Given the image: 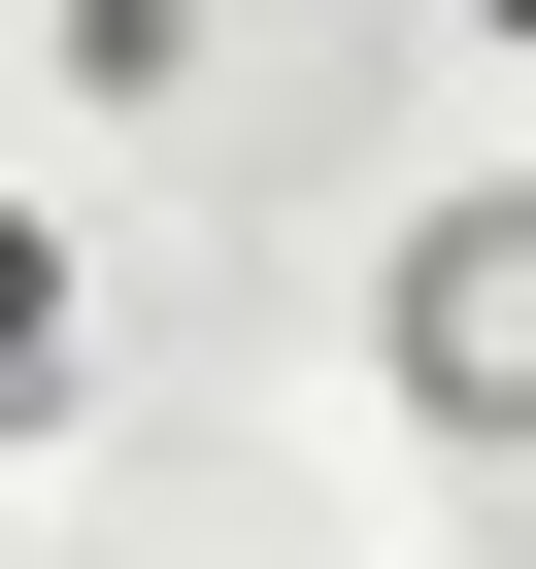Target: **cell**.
I'll return each instance as SVG.
<instances>
[{
    "label": "cell",
    "instance_id": "6da1fadb",
    "mask_svg": "<svg viewBox=\"0 0 536 569\" xmlns=\"http://www.w3.org/2000/svg\"><path fill=\"white\" fill-rule=\"evenodd\" d=\"M369 369H403V436L536 469V201H436V234H403V302H369Z\"/></svg>",
    "mask_w": 536,
    "mask_h": 569
},
{
    "label": "cell",
    "instance_id": "7a4b0ae2",
    "mask_svg": "<svg viewBox=\"0 0 536 569\" xmlns=\"http://www.w3.org/2000/svg\"><path fill=\"white\" fill-rule=\"evenodd\" d=\"M101 402V268H68V201H0V436H68Z\"/></svg>",
    "mask_w": 536,
    "mask_h": 569
}]
</instances>
